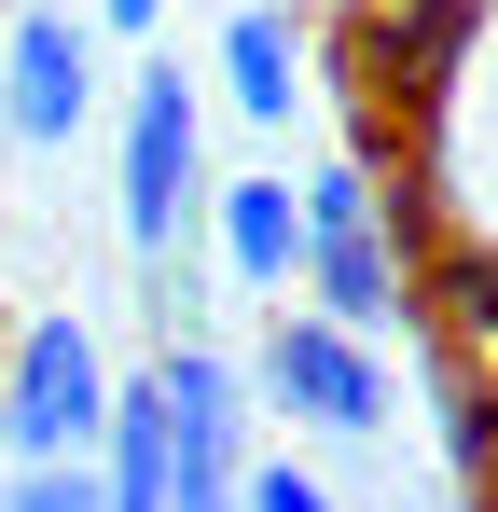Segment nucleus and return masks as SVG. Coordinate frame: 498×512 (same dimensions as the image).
<instances>
[{
    "label": "nucleus",
    "instance_id": "1",
    "mask_svg": "<svg viewBox=\"0 0 498 512\" xmlns=\"http://www.w3.org/2000/svg\"><path fill=\"white\" fill-rule=\"evenodd\" d=\"M305 194V291H319V319H346V333H415V263L388 250V167L374 153H346V167H319V180H291Z\"/></svg>",
    "mask_w": 498,
    "mask_h": 512
},
{
    "label": "nucleus",
    "instance_id": "2",
    "mask_svg": "<svg viewBox=\"0 0 498 512\" xmlns=\"http://www.w3.org/2000/svg\"><path fill=\"white\" fill-rule=\"evenodd\" d=\"M249 388H263V416L319 429V443H374V429H388V360H374V333H346V319L291 305V291H277V319H263Z\"/></svg>",
    "mask_w": 498,
    "mask_h": 512
},
{
    "label": "nucleus",
    "instance_id": "3",
    "mask_svg": "<svg viewBox=\"0 0 498 512\" xmlns=\"http://www.w3.org/2000/svg\"><path fill=\"white\" fill-rule=\"evenodd\" d=\"M194 222H208V125H194V84L153 56L125 84V250L166 263L194 250Z\"/></svg>",
    "mask_w": 498,
    "mask_h": 512
},
{
    "label": "nucleus",
    "instance_id": "4",
    "mask_svg": "<svg viewBox=\"0 0 498 512\" xmlns=\"http://www.w3.org/2000/svg\"><path fill=\"white\" fill-rule=\"evenodd\" d=\"M111 429V360L83 319H28L0 360V457H97Z\"/></svg>",
    "mask_w": 498,
    "mask_h": 512
},
{
    "label": "nucleus",
    "instance_id": "5",
    "mask_svg": "<svg viewBox=\"0 0 498 512\" xmlns=\"http://www.w3.org/2000/svg\"><path fill=\"white\" fill-rule=\"evenodd\" d=\"M166 512H236L249 485V374L222 346H180L166 333Z\"/></svg>",
    "mask_w": 498,
    "mask_h": 512
},
{
    "label": "nucleus",
    "instance_id": "6",
    "mask_svg": "<svg viewBox=\"0 0 498 512\" xmlns=\"http://www.w3.org/2000/svg\"><path fill=\"white\" fill-rule=\"evenodd\" d=\"M83 111H97V42H83L56 0H28L14 42H0V139L14 153H70Z\"/></svg>",
    "mask_w": 498,
    "mask_h": 512
},
{
    "label": "nucleus",
    "instance_id": "7",
    "mask_svg": "<svg viewBox=\"0 0 498 512\" xmlns=\"http://www.w3.org/2000/svg\"><path fill=\"white\" fill-rule=\"evenodd\" d=\"M208 222H222V263H236V291H305V194L263 167V180H208Z\"/></svg>",
    "mask_w": 498,
    "mask_h": 512
},
{
    "label": "nucleus",
    "instance_id": "8",
    "mask_svg": "<svg viewBox=\"0 0 498 512\" xmlns=\"http://www.w3.org/2000/svg\"><path fill=\"white\" fill-rule=\"evenodd\" d=\"M222 84H236L249 125H291L319 70H305V0H236V28H222Z\"/></svg>",
    "mask_w": 498,
    "mask_h": 512
},
{
    "label": "nucleus",
    "instance_id": "9",
    "mask_svg": "<svg viewBox=\"0 0 498 512\" xmlns=\"http://www.w3.org/2000/svg\"><path fill=\"white\" fill-rule=\"evenodd\" d=\"M97 512H166V374L111 388V429H97Z\"/></svg>",
    "mask_w": 498,
    "mask_h": 512
},
{
    "label": "nucleus",
    "instance_id": "10",
    "mask_svg": "<svg viewBox=\"0 0 498 512\" xmlns=\"http://www.w3.org/2000/svg\"><path fill=\"white\" fill-rule=\"evenodd\" d=\"M443 457H457L471 485L498 471V360H471V346L443 360Z\"/></svg>",
    "mask_w": 498,
    "mask_h": 512
},
{
    "label": "nucleus",
    "instance_id": "11",
    "mask_svg": "<svg viewBox=\"0 0 498 512\" xmlns=\"http://www.w3.org/2000/svg\"><path fill=\"white\" fill-rule=\"evenodd\" d=\"M429 291H443V319H457V346H471V360H498V250H485V236H457Z\"/></svg>",
    "mask_w": 498,
    "mask_h": 512
},
{
    "label": "nucleus",
    "instance_id": "12",
    "mask_svg": "<svg viewBox=\"0 0 498 512\" xmlns=\"http://www.w3.org/2000/svg\"><path fill=\"white\" fill-rule=\"evenodd\" d=\"M0 512H97V457H14Z\"/></svg>",
    "mask_w": 498,
    "mask_h": 512
},
{
    "label": "nucleus",
    "instance_id": "13",
    "mask_svg": "<svg viewBox=\"0 0 498 512\" xmlns=\"http://www.w3.org/2000/svg\"><path fill=\"white\" fill-rule=\"evenodd\" d=\"M236 512H346V499H332L319 471H291V457H277V471H249V485H236Z\"/></svg>",
    "mask_w": 498,
    "mask_h": 512
},
{
    "label": "nucleus",
    "instance_id": "14",
    "mask_svg": "<svg viewBox=\"0 0 498 512\" xmlns=\"http://www.w3.org/2000/svg\"><path fill=\"white\" fill-rule=\"evenodd\" d=\"M153 14H166V0H97V28H125V42H139Z\"/></svg>",
    "mask_w": 498,
    "mask_h": 512
}]
</instances>
